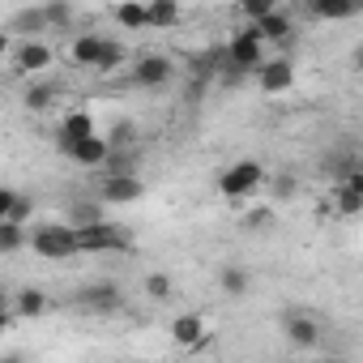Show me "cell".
Here are the masks:
<instances>
[{
  "instance_id": "1",
  "label": "cell",
  "mask_w": 363,
  "mask_h": 363,
  "mask_svg": "<svg viewBox=\"0 0 363 363\" xmlns=\"http://www.w3.org/2000/svg\"><path fill=\"white\" fill-rule=\"evenodd\" d=\"M269 179V171L257 162V158H240V162H231V167H223V175H218V193L227 197V201H248L261 184Z\"/></svg>"
},
{
  "instance_id": "2",
  "label": "cell",
  "mask_w": 363,
  "mask_h": 363,
  "mask_svg": "<svg viewBox=\"0 0 363 363\" xmlns=\"http://www.w3.org/2000/svg\"><path fill=\"white\" fill-rule=\"evenodd\" d=\"M30 248L43 261H69V257H77V231L69 223H39L30 231Z\"/></svg>"
},
{
  "instance_id": "3",
  "label": "cell",
  "mask_w": 363,
  "mask_h": 363,
  "mask_svg": "<svg viewBox=\"0 0 363 363\" xmlns=\"http://www.w3.org/2000/svg\"><path fill=\"white\" fill-rule=\"evenodd\" d=\"M265 39L252 30V26H240L231 39H227V69H240V73H261L265 69Z\"/></svg>"
},
{
  "instance_id": "4",
  "label": "cell",
  "mask_w": 363,
  "mask_h": 363,
  "mask_svg": "<svg viewBox=\"0 0 363 363\" xmlns=\"http://www.w3.org/2000/svg\"><path fill=\"white\" fill-rule=\"evenodd\" d=\"M52 60H56V52H52L43 39H22V43L13 48V56H9L13 73L26 77V82H39V77L52 69Z\"/></svg>"
},
{
  "instance_id": "5",
  "label": "cell",
  "mask_w": 363,
  "mask_h": 363,
  "mask_svg": "<svg viewBox=\"0 0 363 363\" xmlns=\"http://www.w3.org/2000/svg\"><path fill=\"white\" fill-rule=\"evenodd\" d=\"M141 197H145V184H141L137 171H128V175L103 171V179H99V206H137Z\"/></svg>"
},
{
  "instance_id": "6",
  "label": "cell",
  "mask_w": 363,
  "mask_h": 363,
  "mask_svg": "<svg viewBox=\"0 0 363 363\" xmlns=\"http://www.w3.org/2000/svg\"><path fill=\"white\" fill-rule=\"evenodd\" d=\"M167 333H171V342H175L179 350H201V346L210 342V320H206L201 312H179V316L167 325Z\"/></svg>"
},
{
  "instance_id": "7",
  "label": "cell",
  "mask_w": 363,
  "mask_h": 363,
  "mask_svg": "<svg viewBox=\"0 0 363 363\" xmlns=\"http://www.w3.org/2000/svg\"><path fill=\"white\" fill-rule=\"evenodd\" d=\"M124 248H128V235L111 223H94L77 231V252H124Z\"/></svg>"
},
{
  "instance_id": "8",
  "label": "cell",
  "mask_w": 363,
  "mask_h": 363,
  "mask_svg": "<svg viewBox=\"0 0 363 363\" xmlns=\"http://www.w3.org/2000/svg\"><path fill=\"white\" fill-rule=\"evenodd\" d=\"M107 35H73V43H69V65H77V69H94L99 73V65H103V56H107Z\"/></svg>"
},
{
  "instance_id": "9",
  "label": "cell",
  "mask_w": 363,
  "mask_h": 363,
  "mask_svg": "<svg viewBox=\"0 0 363 363\" xmlns=\"http://www.w3.org/2000/svg\"><path fill=\"white\" fill-rule=\"evenodd\" d=\"M90 137H99L94 116H90L86 107H69L65 120H60V150H73V145H82V141H90Z\"/></svg>"
},
{
  "instance_id": "10",
  "label": "cell",
  "mask_w": 363,
  "mask_h": 363,
  "mask_svg": "<svg viewBox=\"0 0 363 363\" xmlns=\"http://www.w3.org/2000/svg\"><path fill=\"white\" fill-rule=\"evenodd\" d=\"M171 60L167 56H158V52H150V56H137L133 60V82L141 86V90H158V86H167L171 82Z\"/></svg>"
},
{
  "instance_id": "11",
  "label": "cell",
  "mask_w": 363,
  "mask_h": 363,
  "mask_svg": "<svg viewBox=\"0 0 363 363\" xmlns=\"http://www.w3.org/2000/svg\"><path fill=\"white\" fill-rule=\"evenodd\" d=\"M257 86H261V94H286V90L295 86V65H291V56H269L265 69L257 73Z\"/></svg>"
},
{
  "instance_id": "12",
  "label": "cell",
  "mask_w": 363,
  "mask_h": 363,
  "mask_svg": "<svg viewBox=\"0 0 363 363\" xmlns=\"http://www.w3.org/2000/svg\"><path fill=\"white\" fill-rule=\"evenodd\" d=\"M282 329H286V342L299 346V350L320 346V325H316V316H308V312H286Z\"/></svg>"
},
{
  "instance_id": "13",
  "label": "cell",
  "mask_w": 363,
  "mask_h": 363,
  "mask_svg": "<svg viewBox=\"0 0 363 363\" xmlns=\"http://www.w3.org/2000/svg\"><path fill=\"white\" fill-rule=\"evenodd\" d=\"M65 154H69V158H73L77 167H107L116 150H111V141H107V137L99 133V137H90V141H82V145L65 150Z\"/></svg>"
},
{
  "instance_id": "14",
  "label": "cell",
  "mask_w": 363,
  "mask_h": 363,
  "mask_svg": "<svg viewBox=\"0 0 363 363\" xmlns=\"http://www.w3.org/2000/svg\"><path fill=\"white\" fill-rule=\"evenodd\" d=\"M30 214H35V201H30L26 193H18V189H0V223H18V227H26Z\"/></svg>"
},
{
  "instance_id": "15",
  "label": "cell",
  "mask_w": 363,
  "mask_h": 363,
  "mask_svg": "<svg viewBox=\"0 0 363 363\" xmlns=\"http://www.w3.org/2000/svg\"><path fill=\"white\" fill-rule=\"evenodd\" d=\"M48 308H52V303H48V295H43L39 286H22V291L9 299V312H13V316H26V320L48 316Z\"/></svg>"
},
{
  "instance_id": "16",
  "label": "cell",
  "mask_w": 363,
  "mask_h": 363,
  "mask_svg": "<svg viewBox=\"0 0 363 363\" xmlns=\"http://www.w3.org/2000/svg\"><path fill=\"white\" fill-rule=\"evenodd\" d=\"M252 30H257L265 43H286V39L295 35V22H291V13H286V9H274V13H269V18H261Z\"/></svg>"
},
{
  "instance_id": "17",
  "label": "cell",
  "mask_w": 363,
  "mask_h": 363,
  "mask_svg": "<svg viewBox=\"0 0 363 363\" xmlns=\"http://www.w3.org/2000/svg\"><path fill=\"white\" fill-rule=\"evenodd\" d=\"M77 303L90 308V312H116V308H120V291H116L111 282H94V286H86V291L77 295Z\"/></svg>"
},
{
  "instance_id": "18",
  "label": "cell",
  "mask_w": 363,
  "mask_h": 363,
  "mask_svg": "<svg viewBox=\"0 0 363 363\" xmlns=\"http://www.w3.org/2000/svg\"><path fill=\"white\" fill-rule=\"evenodd\" d=\"M56 99H60V90L52 82H26V90H22V107L26 111H48Z\"/></svg>"
},
{
  "instance_id": "19",
  "label": "cell",
  "mask_w": 363,
  "mask_h": 363,
  "mask_svg": "<svg viewBox=\"0 0 363 363\" xmlns=\"http://www.w3.org/2000/svg\"><path fill=\"white\" fill-rule=\"evenodd\" d=\"M111 18L124 26V30H150V0L145 5H111Z\"/></svg>"
},
{
  "instance_id": "20",
  "label": "cell",
  "mask_w": 363,
  "mask_h": 363,
  "mask_svg": "<svg viewBox=\"0 0 363 363\" xmlns=\"http://www.w3.org/2000/svg\"><path fill=\"white\" fill-rule=\"evenodd\" d=\"M218 286H223V295L244 299V295H248V286H252V278H248V269H244V265H223V269H218Z\"/></svg>"
},
{
  "instance_id": "21",
  "label": "cell",
  "mask_w": 363,
  "mask_h": 363,
  "mask_svg": "<svg viewBox=\"0 0 363 363\" xmlns=\"http://www.w3.org/2000/svg\"><path fill=\"white\" fill-rule=\"evenodd\" d=\"M354 13H363L354 0H316L312 5V18H320V22H346Z\"/></svg>"
},
{
  "instance_id": "22",
  "label": "cell",
  "mask_w": 363,
  "mask_h": 363,
  "mask_svg": "<svg viewBox=\"0 0 363 363\" xmlns=\"http://www.w3.org/2000/svg\"><path fill=\"white\" fill-rule=\"evenodd\" d=\"M141 286H145V295H150L154 303H171V295H175V282H171V274H162V269H150Z\"/></svg>"
},
{
  "instance_id": "23",
  "label": "cell",
  "mask_w": 363,
  "mask_h": 363,
  "mask_svg": "<svg viewBox=\"0 0 363 363\" xmlns=\"http://www.w3.org/2000/svg\"><path fill=\"white\" fill-rule=\"evenodd\" d=\"M333 210L342 214V218H354V214H363V193H354V189H346V184H333Z\"/></svg>"
},
{
  "instance_id": "24",
  "label": "cell",
  "mask_w": 363,
  "mask_h": 363,
  "mask_svg": "<svg viewBox=\"0 0 363 363\" xmlns=\"http://www.w3.org/2000/svg\"><path fill=\"white\" fill-rule=\"evenodd\" d=\"M26 244H30V231H26V227H18V223H0V252H5V257L22 252Z\"/></svg>"
},
{
  "instance_id": "25",
  "label": "cell",
  "mask_w": 363,
  "mask_h": 363,
  "mask_svg": "<svg viewBox=\"0 0 363 363\" xmlns=\"http://www.w3.org/2000/svg\"><path fill=\"white\" fill-rule=\"evenodd\" d=\"M179 22V5L175 0H150V30L158 26V30H171Z\"/></svg>"
},
{
  "instance_id": "26",
  "label": "cell",
  "mask_w": 363,
  "mask_h": 363,
  "mask_svg": "<svg viewBox=\"0 0 363 363\" xmlns=\"http://www.w3.org/2000/svg\"><path fill=\"white\" fill-rule=\"evenodd\" d=\"M94 223H103V210H94L90 201H77V206L69 210V227H73V231H82V227H94Z\"/></svg>"
},
{
  "instance_id": "27",
  "label": "cell",
  "mask_w": 363,
  "mask_h": 363,
  "mask_svg": "<svg viewBox=\"0 0 363 363\" xmlns=\"http://www.w3.org/2000/svg\"><path fill=\"white\" fill-rule=\"evenodd\" d=\"M295 189H299V184H295V175H286V171H274V179H269L274 206H278V201H291V197H295Z\"/></svg>"
},
{
  "instance_id": "28",
  "label": "cell",
  "mask_w": 363,
  "mask_h": 363,
  "mask_svg": "<svg viewBox=\"0 0 363 363\" xmlns=\"http://www.w3.org/2000/svg\"><path fill=\"white\" fill-rule=\"evenodd\" d=\"M274 9H278L274 0H248V5H240V18H248V22L257 26V22H261V18H269Z\"/></svg>"
},
{
  "instance_id": "29",
  "label": "cell",
  "mask_w": 363,
  "mask_h": 363,
  "mask_svg": "<svg viewBox=\"0 0 363 363\" xmlns=\"http://www.w3.org/2000/svg\"><path fill=\"white\" fill-rule=\"evenodd\" d=\"M103 137L111 141V150H120V145H133V137H137V128H133L128 120H120V124H116L111 133H103Z\"/></svg>"
},
{
  "instance_id": "30",
  "label": "cell",
  "mask_w": 363,
  "mask_h": 363,
  "mask_svg": "<svg viewBox=\"0 0 363 363\" xmlns=\"http://www.w3.org/2000/svg\"><path fill=\"white\" fill-rule=\"evenodd\" d=\"M43 18H48V26H69L73 22V5H43Z\"/></svg>"
},
{
  "instance_id": "31",
  "label": "cell",
  "mask_w": 363,
  "mask_h": 363,
  "mask_svg": "<svg viewBox=\"0 0 363 363\" xmlns=\"http://www.w3.org/2000/svg\"><path fill=\"white\" fill-rule=\"evenodd\" d=\"M354 69H359V73H363V48H359V52H354Z\"/></svg>"
},
{
  "instance_id": "32",
  "label": "cell",
  "mask_w": 363,
  "mask_h": 363,
  "mask_svg": "<svg viewBox=\"0 0 363 363\" xmlns=\"http://www.w3.org/2000/svg\"><path fill=\"white\" fill-rule=\"evenodd\" d=\"M0 363H22V359H18V354H5V359H0Z\"/></svg>"
},
{
  "instance_id": "33",
  "label": "cell",
  "mask_w": 363,
  "mask_h": 363,
  "mask_svg": "<svg viewBox=\"0 0 363 363\" xmlns=\"http://www.w3.org/2000/svg\"><path fill=\"white\" fill-rule=\"evenodd\" d=\"M316 363H337V359H316Z\"/></svg>"
}]
</instances>
